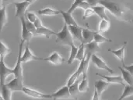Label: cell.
<instances>
[{
  "instance_id": "6da1fadb",
  "label": "cell",
  "mask_w": 133,
  "mask_h": 100,
  "mask_svg": "<svg viewBox=\"0 0 133 100\" xmlns=\"http://www.w3.org/2000/svg\"><path fill=\"white\" fill-rule=\"evenodd\" d=\"M100 5L104 6L115 17L123 22L132 20V10L126 5L114 0H100Z\"/></svg>"
},
{
  "instance_id": "7a4b0ae2",
  "label": "cell",
  "mask_w": 133,
  "mask_h": 100,
  "mask_svg": "<svg viewBox=\"0 0 133 100\" xmlns=\"http://www.w3.org/2000/svg\"><path fill=\"white\" fill-rule=\"evenodd\" d=\"M55 36L57 37L56 43H58L59 45H69V46H72V45H74L73 38L68 28V26L65 24L63 26L61 31L56 33Z\"/></svg>"
},
{
  "instance_id": "3957f363",
  "label": "cell",
  "mask_w": 133,
  "mask_h": 100,
  "mask_svg": "<svg viewBox=\"0 0 133 100\" xmlns=\"http://www.w3.org/2000/svg\"><path fill=\"white\" fill-rule=\"evenodd\" d=\"M23 41H21L19 46V53L17 57V61L15 67L12 69L13 74L15 78H23V67H22V61H21V56H22V49L23 46Z\"/></svg>"
},
{
  "instance_id": "277c9868",
  "label": "cell",
  "mask_w": 133,
  "mask_h": 100,
  "mask_svg": "<svg viewBox=\"0 0 133 100\" xmlns=\"http://www.w3.org/2000/svg\"><path fill=\"white\" fill-rule=\"evenodd\" d=\"M11 74H13L12 69L9 68L5 65L4 62V59H0V85L1 87L6 84L5 81H6L7 78Z\"/></svg>"
},
{
  "instance_id": "5b68a950",
  "label": "cell",
  "mask_w": 133,
  "mask_h": 100,
  "mask_svg": "<svg viewBox=\"0 0 133 100\" xmlns=\"http://www.w3.org/2000/svg\"><path fill=\"white\" fill-rule=\"evenodd\" d=\"M90 60H91L93 64L96 67H97L98 69L104 70L108 71L110 74H114V70L110 67H108V65H107V63L101 58H100L98 56H97L96 54L92 55L91 57H90Z\"/></svg>"
},
{
  "instance_id": "8992f818",
  "label": "cell",
  "mask_w": 133,
  "mask_h": 100,
  "mask_svg": "<svg viewBox=\"0 0 133 100\" xmlns=\"http://www.w3.org/2000/svg\"><path fill=\"white\" fill-rule=\"evenodd\" d=\"M22 92H23L24 94H26V96L34 98V99H52L51 94H44V93H41L40 92H37L36 90H34V89H31L26 88V87H23Z\"/></svg>"
},
{
  "instance_id": "52a82bcc",
  "label": "cell",
  "mask_w": 133,
  "mask_h": 100,
  "mask_svg": "<svg viewBox=\"0 0 133 100\" xmlns=\"http://www.w3.org/2000/svg\"><path fill=\"white\" fill-rule=\"evenodd\" d=\"M16 6V14L15 16L16 18H23L25 17V14L26 13L27 9L30 6V3L26 1H23L19 2H14Z\"/></svg>"
},
{
  "instance_id": "ba28073f",
  "label": "cell",
  "mask_w": 133,
  "mask_h": 100,
  "mask_svg": "<svg viewBox=\"0 0 133 100\" xmlns=\"http://www.w3.org/2000/svg\"><path fill=\"white\" fill-rule=\"evenodd\" d=\"M11 92H18L22 91L23 85V78H15L11 81L5 85Z\"/></svg>"
},
{
  "instance_id": "9c48e42d",
  "label": "cell",
  "mask_w": 133,
  "mask_h": 100,
  "mask_svg": "<svg viewBox=\"0 0 133 100\" xmlns=\"http://www.w3.org/2000/svg\"><path fill=\"white\" fill-rule=\"evenodd\" d=\"M52 99H72V96L69 91V87L67 85L63 86L60 89H58L57 92H55L53 94H51Z\"/></svg>"
},
{
  "instance_id": "30bf717a",
  "label": "cell",
  "mask_w": 133,
  "mask_h": 100,
  "mask_svg": "<svg viewBox=\"0 0 133 100\" xmlns=\"http://www.w3.org/2000/svg\"><path fill=\"white\" fill-rule=\"evenodd\" d=\"M33 60H43V59L36 56L31 52V50L29 47V45L27 44L23 55L21 56V61H22V63H28V62L33 61Z\"/></svg>"
},
{
  "instance_id": "8fae6325",
  "label": "cell",
  "mask_w": 133,
  "mask_h": 100,
  "mask_svg": "<svg viewBox=\"0 0 133 100\" xmlns=\"http://www.w3.org/2000/svg\"><path fill=\"white\" fill-rule=\"evenodd\" d=\"M44 61H47V62H49L55 66H59V65H62L65 60L62 58V56L57 52H54L53 53H51L48 57L45 58V59H43Z\"/></svg>"
},
{
  "instance_id": "7c38bea8",
  "label": "cell",
  "mask_w": 133,
  "mask_h": 100,
  "mask_svg": "<svg viewBox=\"0 0 133 100\" xmlns=\"http://www.w3.org/2000/svg\"><path fill=\"white\" fill-rule=\"evenodd\" d=\"M85 50H86V56L91 57L92 55L96 54L100 51V45L94 41L85 44Z\"/></svg>"
},
{
  "instance_id": "4fadbf2b",
  "label": "cell",
  "mask_w": 133,
  "mask_h": 100,
  "mask_svg": "<svg viewBox=\"0 0 133 100\" xmlns=\"http://www.w3.org/2000/svg\"><path fill=\"white\" fill-rule=\"evenodd\" d=\"M19 20L21 21V25H22V34H21L22 41H23L24 42H30L34 34L26 28V23H25V17L20 18Z\"/></svg>"
},
{
  "instance_id": "5bb4252c",
  "label": "cell",
  "mask_w": 133,
  "mask_h": 100,
  "mask_svg": "<svg viewBox=\"0 0 133 100\" xmlns=\"http://www.w3.org/2000/svg\"><path fill=\"white\" fill-rule=\"evenodd\" d=\"M97 75H98L101 78H102L103 79H104V81H106L110 85L111 84H118V85H124V86L125 85L122 76H106V75L100 74L98 73H97Z\"/></svg>"
},
{
  "instance_id": "9a60e30c",
  "label": "cell",
  "mask_w": 133,
  "mask_h": 100,
  "mask_svg": "<svg viewBox=\"0 0 133 100\" xmlns=\"http://www.w3.org/2000/svg\"><path fill=\"white\" fill-rule=\"evenodd\" d=\"M68 28L72 36V38H76L77 40H79L81 43H83V36H82V31H83V28L82 27L79 26H68Z\"/></svg>"
},
{
  "instance_id": "2e32d148",
  "label": "cell",
  "mask_w": 133,
  "mask_h": 100,
  "mask_svg": "<svg viewBox=\"0 0 133 100\" xmlns=\"http://www.w3.org/2000/svg\"><path fill=\"white\" fill-rule=\"evenodd\" d=\"M90 57L86 56L84 59H83L80 61L79 66L77 69V73L79 74V76H80L81 74H83V76H87V70H88V67H89V63H90Z\"/></svg>"
},
{
  "instance_id": "e0dca14e",
  "label": "cell",
  "mask_w": 133,
  "mask_h": 100,
  "mask_svg": "<svg viewBox=\"0 0 133 100\" xmlns=\"http://www.w3.org/2000/svg\"><path fill=\"white\" fill-rule=\"evenodd\" d=\"M97 31H94L89 28H83L82 36H83V43L87 44L94 41V36Z\"/></svg>"
},
{
  "instance_id": "ac0fdd59",
  "label": "cell",
  "mask_w": 133,
  "mask_h": 100,
  "mask_svg": "<svg viewBox=\"0 0 133 100\" xmlns=\"http://www.w3.org/2000/svg\"><path fill=\"white\" fill-rule=\"evenodd\" d=\"M60 14H62V17L64 18V21H65V24L67 26H79V24L77 23V22L76 21V20L73 18V16H72L71 13H68V12H65L63 10H59Z\"/></svg>"
},
{
  "instance_id": "d6986e66",
  "label": "cell",
  "mask_w": 133,
  "mask_h": 100,
  "mask_svg": "<svg viewBox=\"0 0 133 100\" xmlns=\"http://www.w3.org/2000/svg\"><path fill=\"white\" fill-rule=\"evenodd\" d=\"M127 45V42H125L123 45L118 50H112L111 49H108V51L111 52L112 54H114L115 56H117L122 63V64L125 63V48Z\"/></svg>"
},
{
  "instance_id": "ffe728a7",
  "label": "cell",
  "mask_w": 133,
  "mask_h": 100,
  "mask_svg": "<svg viewBox=\"0 0 133 100\" xmlns=\"http://www.w3.org/2000/svg\"><path fill=\"white\" fill-rule=\"evenodd\" d=\"M110 86V84L108 83L106 81H103V80H99V81H97L95 83H94V87H95V89L96 91L97 92L98 95L101 96L102 95V93L107 90L108 89V87Z\"/></svg>"
},
{
  "instance_id": "44dd1931",
  "label": "cell",
  "mask_w": 133,
  "mask_h": 100,
  "mask_svg": "<svg viewBox=\"0 0 133 100\" xmlns=\"http://www.w3.org/2000/svg\"><path fill=\"white\" fill-rule=\"evenodd\" d=\"M56 33L57 32H55V31H52L48 27H42L37 28L36 30V34L45 36L48 39L50 38L51 35H56Z\"/></svg>"
},
{
  "instance_id": "7402d4cb",
  "label": "cell",
  "mask_w": 133,
  "mask_h": 100,
  "mask_svg": "<svg viewBox=\"0 0 133 100\" xmlns=\"http://www.w3.org/2000/svg\"><path fill=\"white\" fill-rule=\"evenodd\" d=\"M94 11V13L97 14L101 19H104V20H109L107 13H106V9L104 8V6L101 5H96L94 7H91Z\"/></svg>"
},
{
  "instance_id": "603a6c76",
  "label": "cell",
  "mask_w": 133,
  "mask_h": 100,
  "mask_svg": "<svg viewBox=\"0 0 133 100\" xmlns=\"http://www.w3.org/2000/svg\"><path fill=\"white\" fill-rule=\"evenodd\" d=\"M118 68L120 69L121 72H122V78L124 81L125 83H126V85H133V78L132 74H130L129 71L125 70L124 68L121 67H118Z\"/></svg>"
},
{
  "instance_id": "cb8c5ba5",
  "label": "cell",
  "mask_w": 133,
  "mask_h": 100,
  "mask_svg": "<svg viewBox=\"0 0 133 100\" xmlns=\"http://www.w3.org/2000/svg\"><path fill=\"white\" fill-rule=\"evenodd\" d=\"M69 93H70V95L73 99H78V96L80 93L79 91V81H78V80L76 81L70 86H69Z\"/></svg>"
},
{
  "instance_id": "d4e9b609",
  "label": "cell",
  "mask_w": 133,
  "mask_h": 100,
  "mask_svg": "<svg viewBox=\"0 0 133 100\" xmlns=\"http://www.w3.org/2000/svg\"><path fill=\"white\" fill-rule=\"evenodd\" d=\"M8 16L6 11V6L3 5V7L0 9V32L2 31L5 25L7 23Z\"/></svg>"
},
{
  "instance_id": "484cf974",
  "label": "cell",
  "mask_w": 133,
  "mask_h": 100,
  "mask_svg": "<svg viewBox=\"0 0 133 100\" xmlns=\"http://www.w3.org/2000/svg\"><path fill=\"white\" fill-rule=\"evenodd\" d=\"M38 13L42 16H57L60 14V12L58 10L52 9L51 8H44L38 10Z\"/></svg>"
},
{
  "instance_id": "4316f807",
  "label": "cell",
  "mask_w": 133,
  "mask_h": 100,
  "mask_svg": "<svg viewBox=\"0 0 133 100\" xmlns=\"http://www.w3.org/2000/svg\"><path fill=\"white\" fill-rule=\"evenodd\" d=\"M133 94V88L132 85H125V89L124 91L122 94V96L119 97V99L118 100H123L129 96H132Z\"/></svg>"
},
{
  "instance_id": "83f0119b",
  "label": "cell",
  "mask_w": 133,
  "mask_h": 100,
  "mask_svg": "<svg viewBox=\"0 0 133 100\" xmlns=\"http://www.w3.org/2000/svg\"><path fill=\"white\" fill-rule=\"evenodd\" d=\"M11 52V49L0 41V59H4Z\"/></svg>"
},
{
  "instance_id": "f1b7e54d",
  "label": "cell",
  "mask_w": 133,
  "mask_h": 100,
  "mask_svg": "<svg viewBox=\"0 0 133 100\" xmlns=\"http://www.w3.org/2000/svg\"><path fill=\"white\" fill-rule=\"evenodd\" d=\"M89 90V83L87 79V76H83V81L79 83V91L80 93H86Z\"/></svg>"
},
{
  "instance_id": "f546056e",
  "label": "cell",
  "mask_w": 133,
  "mask_h": 100,
  "mask_svg": "<svg viewBox=\"0 0 133 100\" xmlns=\"http://www.w3.org/2000/svg\"><path fill=\"white\" fill-rule=\"evenodd\" d=\"M111 26L110 21L109 20H104V19H101L100 24H99V33H102V32H106L108 30H109Z\"/></svg>"
},
{
  "instance_id": "4dcf8cb0",
  "label": "cell",
  "mask_w": 133,
  "mask_h": 100,
  "mask_svg": "<svg viewBox=\"0 0 133 100\" xmlns=\"http://www.w3.org/2000/svg\"><path fill=\"white\" fill-rule=\"evenodd\" d=\"M94 41L95 42H97V44H101V43H104V42H111V40L105 38L104 36H103L102 34H101L98 31H97L94 36Z\"/></svg>"
},
{
  "instance_id": "1f68e13d",
  "label": "cell",
  "mask_w": 133,
  "mask_h": 100,
  "mask_svg": "<svg viewBox=\"0 0 133 100\" xmlns=\"http://www.w3.org/2000/svg\"><path fill=\"white\" fill-rule=\"evenodd\" d=\"M70 47H71L70 55H69V57L68 61H67V63L69 65H70L71 63H72V62L76 60V55H77V52H78V47H76L75 45H72Z\"/></svg>"
},
{
  "instance_id": "d6a6232c",
  "label": "cell",
  "mask_w": 133,
  "mask_h": 100,
  "mask_svg": "<svg viewBox=\"0 0 133 100\" xmlns=\"http://www.w3.org/2000/svg\"><path fill=\"white\" fill-rule=\"evenodd\" d=\"M86 57V50H85V44L81 43V45H79V47H78V52H77V55H76V60H78L79 61H81L83 59H84Z\"/></svg>"
},
{
  "instance_id": "836d02e7",
  "label": "cell",
  "mask_w": 133,
  "mask_h": 100,
  "mask_svg": "<svg viewBox=\"0 0 133 100\" xmlns=\"http://www.w3.org/2000/svg\"><path fill=\"white\" fill-rule=\"evenodd\" d=\"M2 96L4 100H12V92L5 86H2Z\"/></svg>"
},
{
  "instance_id": "e575fe53",
  "label": "cell",
  "mask_w": 133,
  "mask_h": 100,
  "mask_svg": "<svg viewBox=\"0 0 133 100\" xmlns=\"http://www.w3.org/2000/svg\"><path fill=\"white\" fill-rule=\"evenodd\" d=\"M79 74H78V73H77V71H76V72H74L72 75H71V77L69 78V80H68V81H67V86L69 87V86H70L72 84H73L76 81H77L78 79H79Z\"/></svg>"
},
{
  "instance_id": "d590c367",
  "label": "cell",
  "mask_w": 133,
  "mask_h": 100,
  "mask_svg": "<svg viewBox=\"0 0 133 100\" xmlns=\"http://www.w3.org/2000/svg\"><path fill=\"white\" fill-rule=\"evenodd\" d=\"M83 1H85V0H75L74 1V2L72 3V5H71V7L69 8V9L67 11L68 13H72L77 8H79V4L82 2H83Z\"/></svg>"
},
{
  "instance_id": "8d00e7d4",
  "label": "cell",
  "mask_w": 133,
  "mask_h": 100,
  "mask_svg": "<svg viewBox=\"0 0 133 100\" xmlns=\"http://www.w3.org/2000/svg\"><path fill=\"white\" fill-rule=\"evenodd\" d=\"M37 18V15L32 12H28V13H26V14H25V19L31 23H34Z\"/></svg>"
},
{
  "instance_id": "74e56055",
  "label": "cell",
  "mask_w": 133,
  "mask_h": 100,
  "mask_svg": "<svg viewBox=\"0 0 133 100\" xmlns=\"http://www.w3.org/2000/svg\"><path fill=\"white\" fill-rule=\"evenodd\" d=\"M25 23H26V28L34 35V34H36V27H34V23H31V22H30V21H28L27 20H26L25 19Z\"/></svg>"
},
{
  "instance_id": "f35d334b",
  "label": "cell",
  "mask_w": 133,
  "mask_h": 100,
  "mask_svg": "<svg viewBox=\"0 0 133 100\" xmlns=\"http://www.w3.org/2000/svg\"><path fill=\"white\" fill-rule=\"evenodd\" d=\"M94 13V9L90 7V8H88L85 10V13H84V15H83V19L86 20L87 18H89L90 16H92Z\"/></svg>"
},
{
  "instance_id": "ab89813d",
  "label": "cell",
  "mask_w": 133,
  "mask_h": 100,
  "mask_svg": "<svg viewBox=\"0 0 133 100\" xmlns=\"http://www.w3.org/2000/svg\"><path fill=\"white\" fill-rule=\"evenodd\" d=\"M86 2L89 4L90 7H94L100 5V0H86Z\"/></svg>"
},
{
  "instance_id": "60d3db41",
  "label": "cell",
  "mask_w": 133,
  "mask_h": 100,
  "mask_svg": "<svg viewBox=\"0 0 133 100\" xmlns=\"http://www.w3.org/2000/svg\"><path fill=\"white\" fill-rule=\"evenodd\" d=\"M33 23H34V27H36V29L44 27V26H43V24H42V22H41V20H40V18H38V17L36 19V20H35V21H34Z\"/></svg>"
},
{
  "instance_id": "b9f144b4",
  "label": "cell",
  "mask_w": 133,
  "mask_h": 100,
  "mask_svg": "<svg viewBox=\"0 0 133 100\" xmlns=\"http://www.w3.org/2000/svg\"><path fill=\"white\" fill-rule=\"evenodd\" d=\"M122 68H124L125 70L129 71L130 74H133V64H131L130 66H126L125 63L122 64Z\"/></svg>"
},
{
  "instance_id": "7bdbcfd3",
  "label": "cell",
  "mask_w": 133,
  "mask_h": 100,
  "mask_svg": "<svg viewBox=\"0 0 133 100\" xmlns=\"http://www.w3.org/2000/svg\"><path fill=\"white\" fill-rule=\"evenodd\" d=\"M79 8H81V9H83L86 10L87 9H88V8H90V6L89 5V4H88V3L86 2V0H85V1L82 2L79 4Z\"/></svg>"
},
{
  "instance_id": "ee69618b",
  "label": "cell",
  "mask_w": 133,
  "mask_h": 100,
  "mask_svg": "<svg viewBox=\"0 0 133 100\" xmlns=\"http://www.w3.org/2000/svg\"><path fill=\"white\" fill-rule=\"evenodd\" d=\"M92 100H100V96L98 95V93H97V92L96 91L95 89H94V96H93Z\"/></svg>"
},
{
  "instance_id": "f6af8a7d",
  "label": "cell",
  "mask_w": 133,
  "mask_h": 100,
  "mask_svg": "<svg viewBox=\"0 0 133 100\" xmlns=\"http://www.w3.org/2000/svg\"><path fill=\"white\" fill-rule=\"evenodd\" d=\"M12 2H13V0H2V4H3V5L7 6V5L11 4Z\"/></svg>"
},
{
  "instance_id": "bcb514c9",
  "label": "cell",
  "mask_w": 133,
  "mask_h": 100,
  "mask_svg": "<svg viewBox=\"0 0 133 100\" xmlns=\"http://www.w3.org/2000/svg\"><path fill=\"white\" fill-rule=\"evenodd\" d=\"M25 1H26V2H28L30 4H33L34 2H35L37 0H25Z\"/></svg>"
},
{
  "instance_id": "7dc6e473",
  "label": "cell",
  "mask_w": 133,
  "mask_h": 100,
  "mask_svg": "<svg viewBox=\"0 0 133 100\" xmlns=\"http://www.w3.org/2000/svg\"><path fill=\"white\" fill-rule=\"evenodd\" d=\"M3 7V4H2V0H0V9Z\"/></svg>"
},
{
  "instance_id": "c3c4849f",
  "label": "cell",
  "mask_w": 133,
  "mask_h": 100,
  "mask_svg": "<svg viewBox=\"0 0 133 100\" xmlns=\"http://www.w3.org/2000/svg\"><path fill=\"white\" fill-rule=\"evenodd\" d=\"M0 100H4L3 99V98H2V96L1 95H0Z\"/></svg>"
},
{
  "instance_id": "681fc988",
  "label": "cell",
  "mask_w": 133,
  "mask_h": 100,
  "mask_svg": "<svg viewBox=\"0 0 133 100\" xmlns=\"http://www.w3.org/2000/svg\"><path fill=\"white\" fill-rule=\"evenodd\" d=\"M53 100H56V99H53Z\"/></svg>"
}]
</instances>
